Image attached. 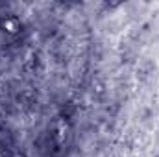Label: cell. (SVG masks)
Segmentation results:
<instances>
[{"label": "cell", "mask_w": 159, "mask_h": 157, "mask_svg": "<svg viewBox=\"0 0 159 157\" xmlns=\"http://www.w3.org/2000/svg\"><path fill=\"white\" fill-rule=\"evenodd\" d=\"M2 26H4V30H6V32H9V34H17V32L20 30V22H19L17 19H13V17L6 19Z\"/></svg>", "instance_id": "1"}]
</instances>
